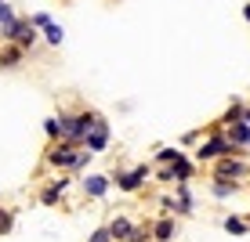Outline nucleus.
I'll list each match as a JSON object with an SVG mask.
<instances>
[{
  "label": "nucleus",
  "instance_id": "obj_1",
  "mask_svg": "<svg viewBox=\"0 0 250 242\" xmlns=\"http://www.w3.org/2000/svg\"><path fill=\"white\" fill-rule=\"evenodd\" d=\"M225 152H239V149H232V145H229V137H225V130H221V127L214 123L210 130H207V137H203L200 145H196L192 159H196V163H200V167H203V163L218 159V155H225Z\"/></svg>",
  "mask_w": 250,
  "mask_h": 242
},
{
  "label": "nucleus",
  "instance_id": "obj_2",
  "mask_svg": "<svg viewBox=\"0 0 250 242\" xmlns=\"http://www.w3.org/2000/svg\"><path fill=\"white\" fill-rule=\"evenodd\" d=\"M210 177L243 181V177H250V159H243V152H225L218 159H210Z\"/></svg>",
  "mask_w": 250,
  "mask_h": 242
},
{
  "label": "nucleus",
  "instance_id": "obj_3",
  "mask_svg": "<svg viewBox=\"0 0 250 242\" xmlns=\"http://www.w3.org/2000/svg\"><path fill=\"white\" fill-rule=\"evenodd\" d=\"M94 116L98 112L94 109H76V112H58V123H62V137L73 145L83 141V134H87V127L94 123Z\"/></svg>",
  "mask_w": 250,
  "mask_h": 242
},
{
  "label": "nucleus",
  "instance_id": "obj_4",
  "mask_svg": "<svg viewBox=\"0 0 250 242\" xmlns=\"http://www.w3.org/2000/svg\"><path fill=\"white\" fill-rule=\"evenodd\" d=\"M196 170H200V163L192 159V155H178L174 163H160V170H156V181H163V185H174V181H192L196 177Z\"/></svg>",
  "mask_w": 250,
  "mask_h": 242
},
{
  "label": "nucleus",
  "instance_id": "obj_5",
  "mask_svg": "<svg viewBox=\"0 0 250 242\" xmlns=\"http://www.w3.org/2000/svg\"><path fill=\"white\" fill-rule=\"evenodd\" d=\"M76 155H80V145L65 141V137H55L51 149H47V155H44V163H47L51 170H73Z\"/></svg>",
  "mask_w": 250,
  "mask_h": 242
},
{
  "label": "nucleus",
  "instance_id": "obj_6",
  "mask_svg": "<svg viewBox=\"0 0 250 242\" xmlns=\"http://www.w3.org/2000/svg\"><path fill=\"white\" fill-rule=\"evenodd\" d=\"M109 141H113V127H109V119L105 116H102V112H98V116H94V123L87 127V134H83V149H87L91 155H98V152H105L109 149Z\"/></svg>",
  "mask_w": 250,
  "mask_h": 242
},
{
  "label": "nucleus",
  "instance_id": "obj_7",
  "mask_svg": "<svg viewBox=\"0 0 250 242\" xmlns=\"http://www.w3.org/2000/svg\"><path fill=\"white\" fill-rule=\"evenodd\" d=\"M152 177V167L149 163H138V167H131V170H120L116 174V188L120 192H127V195H134V192H142L145 188V181Z\"/></svg>",
  "mask_w": 250,
  "mask_h": 242
},
{
  "label": "nucleus",
  "instance_id": "obj_8",
  "mask_svg": "<svg viewBox=\"0 0 250 242\" xmlns=\"http://www.w3.org/2000/svg\"><path fill=\"white\" fill-rule=\"evenodd\" d=\"M174 199H170V203H174V210L170 213H178V217H192V210H196V199H192V188H188V181H174Z\"/></svg>",
  "mask_w": 250,
  "mask_h": 242
},
{
  "label": "nucleus",
  "instance_id": "obj_9",
  "mask_svg": "<svg viewBox=\"0 0 250 242\" xmlns=\"http://www.w3.org/2000/svg\"><path fill=\"white\" fill-rule=\"evenodd\" d=\"M109 235L113 239H149V228H138L131 217H113L109 221Z\"/></svg>",
  "mask_w": 250,
  "mask_h": 242
},
{
  "label": "nucleus",
  "instance_id": "obj_10",
  "mask_svg": "<svg viewBox=\"0 0 250 242\" xmlns=\"http://www.w3.org/2000/svg\"><path fill=\"white\" fill-rule=\"evenodd\" d=\"M80 188H83L87 199H105L109 188H113V177L109 174H87V177H80Z\"/></svg>",
  "mask_w": 250,
  "mask_h": 242
},
{
  "label": "nucleus",
  "instance_id": "obj_11",
  "mask_svg": "<svg viewBox=\"0 0 250 242\" xmlns=\"http://www.w3.org/2000/svg\"><path fill=\"white\" fill-rule=\"evenodd\" d=\"M221 130H225V137H229L232 149H239V152L250 149V123H243V119H232V123H225Z\"/></svg>",
  "mask_w": 250,
  "mask_h": 242
},
{
  "label": "nucleus",
  "instance_id": "obj_12",
  "mask_svg": "<svg viewBox=\"0 0 250 242\" xmlns=\"http://www.w3.org/2000/svg\"><path fill=\"white\" fill-rule=\"evenodd\" d=\"M25 55H29V51L19 47L15 40H0V69H19L25 62Z\"/></svg>",
  "mask_w": 250,
  "mask_h": 242
},
{
  "label": "nucleus",
  "instance_id": "obj_13",
  "mask_svg": "<svg viewBox=\"0 0 250 242\" xmlns=\"http://www.w3.org/2000/svg\"><path fill=\"white\" fill-rule=\"evenodd\" d=\"M210 195L221 199V203H229V199L239 195V181H225V177H210Z\"/></svg>",
  "mask_w": 250,
  "mask_h": 242
},
{
  "label": "nucleus",
  "instance_id": "obj_14",
  "mask_svg": "<svg viewBox=\"0 0 250 242\" xmlns=\"http://www.w3.org/2000/svg\"><path fill=\"white\" fill-rule=\"evenodd\" d=\"M178 231H182V228H178V221L170 217V213H163V217L149 228V239H178Z\"/></svg>",
  "mask_w": 250,
  "mask_h": 242
},
{
  "label": "nucleus",
  "instance_id": "obj_15",
  "mask_svg": "<svg viewBox=\"0 0 250 242\" xmlns=\"http://www.w3.org/2000/svg\"><path fill=\"white\" fill-rule=\"evenodd\" d=\"M65 188H69V177H55L44 192H40V203H44V206H58L62 195H65Z\"/></svg>",
  "mask_w": 250,
  "mask_h": 242
},
{
  "label": "nucleus",
  "instance_id": "obj_16",
  "mask_svg": "<svg viewBox=\"0 0 250 242\" xmlns=\"http://www.w3.org/2000/svg\"><path fill=\"white\" fill-rule=\"evenodd\" d=\"M37 40H40V29H33V25H29V19H22L19 33H15V44H19V47H25V51H33V47H37Z\"/></svg>",
  "mask_w": 250,
  "mask_h": 242
},
{
  "label": "nucleus",
  "instance_id": "obj_17",
  "mask_svg": "<svg viewBox=\"0 0 250 242\" xmlns=\"http://www.w3.org/2000/svg\"><path fill=\"white\" fill-rule=\"evenodd\" d=\"M221 228H225L229 235H250V224H247V217H236V213H229V217L221 221Z\"/></svg>",
  "mask_w": 250,
  "mask_h": 242
},
{
  "label": "nucleus",
  "instance_id": "obj_18",
  "mask_svg": "<svg viewBox=\"0 0 250 242\" xmlns=\"http://www.w3.org/2000/svg\"><path fill=\"white\" fill-rule=\"evenodd\" d=\"M40 33H44V40H47L51 47H62V40H65V29H62V25H58L55 19H51V22H47Z\"/></svg>",
  "mask_w": 250,
  "mask_h": 242
},
{
  "label": "nucleus",
  "instance_id": "obj_19",
  "mask_svg": "<svg viewBox=\"0 0 250 242\" xmlns=\"http://www.w3.org/2000/svg\"><path fill=\"white\" fill-rule=\"evenodd\" d=\"M232 119H243V101H239V98H232V105L225 109V116L218 119V127H225V123H232Z\"/></svg>",
  "mask_w": 250,
  "mask_h": 242
},
{
  "label": "nucleus",
  "instance_id": "obj_20",
  "mask_svg": "<svg viewBox=\"0 0 250 242\" xmlns=\"http://www.w3.org/2000/svg\"><path fill=\"white\" fill-rule=\"evenodd\" d=\"M44 137H47V141L62 137V123H58V116H47V119H44Z\"/></svg>",
  "mask_w": 250,
  "mask_h": 242
},
{
  "label": "nucleus",
  "instance_id": "obj_21",
  "mask_svg": "<svg viewBox=\"0 0 250 242\" xmlns=\"http://www.w3.org/2000/svg\"><path fill=\"white\" fill-rule=\"evenodd\" d=\"M15 231V210H0V235H11Z\"/></svg>",
  "mask_w": 250,
  "mask_h": 242
},
{
  "label": "nucleus",
  "instance_id": "obj_22",
  "mask_svg": "<svg viewBox=\"0 0 250 242\" xmlns=\"http://www.w3.org/2000/svg\"><path fill=\"white\" fill-rule=\"evenodd\" d=\"M178 155H182V149H178V145H174V149H160V152H156V163H174Z\"/></svg>",
  "mask_w": 250,
  "mask_h": 242
},
{
  "label": "nucleus",
  "instance_id": "obj_23",
  "mask_svg": "<svg viewBox=\"0 0 250 242\" xmlns=\"http://www.w3.org/2000/svg\"><path fill=\"white\" fill-rule=\"evenodd\" d=\"M47 22H51V15H47V11H37V15L29 19V25H33V29H44Z\"/></svg>",
  "mask_w": 250,
  "mask_h": 242
},
{
  "label": "nucleus",
  "instance_id": "obj_24",
  "mask_svg": "<svg viewBox=\"0 0 250 242\" xmlns=\"http://www.w3.org/2000/svg\"><path fill=\"white\" fill-rule=\"evenodd\" d=\"M113 235H109V224H102V228H94L91 231V242H109Z\"/></svg>",
  "mask_w": 250,
  "mask_h": 242
},
{
  "label": "nucleus",
  "instance_id": "obj_25",
  "mask_svg": "<svg viewBox=\"0 0 250 242\" xmlns=\"http://www.w3.org/2000/svg\"><path fill=\"white\" fill-rule=\"evenodd\" d=\"M200 137H203V130H188V134L182 137V145H196V141H200Z\"/></svg>",
  "mask_w": 250,
  "mask_h": 242
},
{
  "label": "nucleus",
  "instance_id": "obj_26",
  "mask_svg": "<svg viewBox=\"0 0 250 242\" xmlns=\"http://www.w3.org/2000/svg\"><path fill=\"white\" fill-rule=\"evenodd\" d=\"M243 123H250V105H243Z\"/></svg>",
  "mask_w": 250,
  "mask_h": 242
},
{
  "label": "nucleus",
  "instance_id": "obj_27",
  "mask_svg": "<svg viewBox=\"0 0 250 242\" xmlns=\"http://www.w3.org/2000/svg\"><path fill=\"white\" fill-rule=\"evenodd\" d=\"M243 19H247V22H250V4H247V7H243Z\"/></svg>",
  "mask_w": 250,
  "mask_h": 242
},
{
  "label": "nucleus",
  "instance_id": "obj_28",
  "mask_svg": "<svg viewBox=\"0 0 250 242\" xmlns=\"http://www.w3.org/2000/svg\"><path fill=\"white\" fill-rule=\"evenodd\" d=\"M247 224H250V217H247Z\"/></svg>",
  "mask_w": 250,
  "mask_h": 242
}]
</instances>
